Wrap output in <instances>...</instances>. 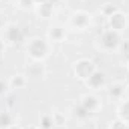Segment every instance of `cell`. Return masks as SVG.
<instances>
[{
  "label": "cell",
  "instance_id": "6da1fadb",
  "mask_svg": "<svg viewBox=\"0 0 129 129\" xmlns=\"http://www.w3.org/2000/svg\"><path fill=\"white\" fill-rule=\"evenodd\" d=\"M48 42L42 38H33L27 44V53L35 62H42L48 56Z\"/></svg>",
  "mask_w": 129,
  "mask_h": 129
},
{
  "label": "cell",
  "instance_id": "7a4b0ae2",
  "mask_svg": "<svg viewBox=\"0 0 129 129\" xmlns=\"http://www.w3.org/2000/svg\"><path fill=\"white\" fill-rule=\"evenodd\" d=\"M95 71H96V64L89 59H80L74 64V72H75L77 78L81 81H87Z\"/></svg>",
  "mask_w": 129,
  "mask_h": 129
},
{
  "label": "cell",
  "instance_id": "3957f363",
  "mask_svg": "<svg viewBox=\"0 0 129 129\" xmlns=\"http://www.w3.org/2000/svg\"><path fill=\"white\" fill-rule=\"evenodd\" d=\"M108 24H110V30H114V32L120 33L128 26V18L120 11H116L114 14H111L108 17Z\"/></svg>",
  "mask_w": 129,
  "mask_h": 129
},
{
  "label": "cell",
  "instance_id": "277c9868",
  "mask_svg": "<svg viewBox=\"0 0 129 129\" xmlns=\"http://www.w3.org/2000/svg\"><path fill=\"white\" fill-rule=\"evenodd\" d=\"M89 24H90V15L87 12H83V11L72 14L69 18V26L74 29H78V30H84Z\"/></svg>",
  "mask_w": 129,
  "mask_h": 129
},
{
  "label": "cell",
  "instance_id": "5b68a950",
  "mask_svg": "<svg viewBox=\"0 0 129 129\" xmlns=\"http://www.w3.org/2000/svg\"><path fill=\"white\" fill-rule=\"evenodd\" d=\"M99 41H101V45L105 50H116L117 45L120 44V36L114 30H108L99 38Z\"/></svg>",
  "mask_w": 129,
  "mask_h": 129
},
{
  "label": "cell",
  "instance_id": "8992f818",
  "mask_svg": "<svg viewBox=\"0 0 129 129\" xmlns=\"http://www.w3.org/2000/svg\"><path fill=\"white\" fill-rule=\"evenodd\" d=\"M81 108L86 111V113H96L98 110L101 108V102L95 95H84L81 98V102H80Z\"/></svg>",
  "mask_w": 129,
  "mask_h": 129
},
{
  "label": "cell",
  "instance_id": "52a82bcc",
  "mask_svg": "<svg viewBox=\"0 0 129 129\" xmlns=\"http://www.w3.org/2000/svg\"><path fill=\"white\" fill-rule=\"evenodd\" d=\"M105 80H107V78H105V74L96 69V71L92 74V77L86 81V84H87V87L92 89V90H101V89L105 87Z\"/></svg>",
  "mask_w": 129,
  "mask_h": 129
},
{
  "label": "cell",
  "instance_id": "ba28073f",
  "mask_svg": "<svg viewBox=\"0 0 129 129\" xmlns=\"http://www.w3.org/2000/svg\"><path fill=\"white\" fill-rule=\"evenodd\" d=\"M26 84H27V77L21 75V74H17V75L11 77V80H9V87L11 89H24Z\"/></svg>",
  "mask_w": 129,
  "mask_h": 129
},
{
  "label": "cell",
  "instance_id": "9c48e42d",
  "mask_svg": "<svg viewBox=\"0 0 129 129\" xmlns=\"http://www.w3.org/2000/svg\"><path fill=\"white\" fill-rule=\"evenodd\" d=\"M20 38H21V33H20V29H18V27L9 26V27L6 29V41H8V42L15 44V42L20 41Z\"/></svg>",
  "mask_w": 129,
  "mask_h": 129
},
{
  "label": "cell",
  "instance_id": "30bf717a",
  "mask_svg": "<svg viewBox=\"0 0 129 129\" xmlns=\"http://www.w3.org/2000/svg\"><path fill=\"white\" fill-rule=\"evenodd\" d=\"M117 116L125 123H129V99H126L125 102L120 104V107L117 108Z\"/></svg>",
  "mask_w": 129,
  "mask_h": 129
},
{
  "label": "cell",
  "instance_id": "8fae6325",
  "mask_svg": "<svg viewBox=\"0 0 129 129\" xmlns=\"http://www.w3.org/2000/svg\"><path fill=\"white\" fill-rule=\"evenodd\" d=\"M48 38L53 42H62L64 39V29L62 27H51L48 32Z\"/></svg>",
  "mask_w": 129,
  "mask_h": 129
},
{
  "label": "cell",
  "instance_id": "7c38bea8",
  "mask_svg": "<svg viewBox=\"0 0 129 129\" xmlns=\"http://www.w3.org/2000/svg\"><path fill=\"white\" fill-rule=\"evenodd\" d=\"M54 125H56L54 114H44V116H41V120H39V129H51Z\"/></svg>",
  "mask_w": 129,
  "mask_h": 129
},
{
  "label": "cell",
  "instance_id": "4fadbf2b",
  "mask_svg": "<svg viewBox=\"0 0 129 129\" xmlns=\"http://www.w3.org/2000/svg\"><path fill=\"white\" fill-rule=\"evenodd\" d=\"M44 66L41 64V62H36L35 64H32L30 68H27V77H32V78H39L44 75Z\"/></svg>",
  "mask_w": 129,
  "mask_h": 129
},
{
  "label": "cell",
  "instance_id": "5bb4252c",
  "mask_svg": "<svg viewBox=\"0 0 129 129\" xmlns=\"http://www.w3.org/2000/svg\"><path fill=\"white\" fill-rule=\"evenodd\" d=\"M38 12H39V15H41L42 18H48V17L53 14V5H51L50 2H47V3H39Z\"/></svg>",
  "mask_w": 129,
  "mask_h": 129
},
{
  "label": "cell",
  "instance_id": "9a60e30c",
  "mask_svg": "<svg viewBox=\"0 0 129 129\" xmlns=\"http://www.w3.org/2000/svg\"><path fill=\"white\" fill-rule=\"evenodd\" d=\"M111 129H128V123H125L123 120L117 119L111 123Z\"/></svg>",
  "mask_w": 129,
  "mask_h": 129
},
{
  "label": "cell",
  "instance_id": "2e32d148",
  "mask_svg": "<svg viewBox=\"0 0 129 129\" xmlns=\"http://www.w3.org/2000/svg\"><path fill=\"white\" fill-rule=\"evenodd\" d=\"M35 3V0H20V5L21 6H30Z\"/></svg>",
  "mask_w": 129,
  "mask_h": 129
},
{
  "label": "cell",
  "instance_id": "e0dca14e",
  "mask_svg": "<svg viewBox=\"0 0 129 129\" xmlns=\"http://www.w3.org/2000/svg\"><path fill=\"white\" fill-rule=\"evenodd\" d=\"M3 50H5V42H3V41L0 39V53H2Z\"/></svg>",
  "mask_w": 129,
  "mask_h": 129
},
{
  "label": "cell",
  "instance_id": "ac0fdd59",
  "mask_svg": "<svg viewBox=\"0 0 129 129\" xmlns=\"http://www.w3.org/2000/svg\"><path fill=\"white\" fill-rule=\"evenodd\" d=\"M125 95H126L128 99H129V86H125Z\"/></svg>",
  "mask_w": 129,
  "mask_h": 129
},
{
  "label": "cell",
  "instance_id": "d6986e66",
  "mask_svg": "<svg viewBox=\"0 0 129 129\" xmlns=\"http://www.w3.org/2000/svg\"><path fill=\"white\" fill-rule=\"evenodd\" d=\"M8 129H21V128H20V126H17V125H11Z\"/></svg>",
  "mask_w": 129,
  "mask_h": 129
},
{
  "label": "cell",
  "instance_id": "ffe728a7",
  "mask_svg": "<svg viewBox=\"0 0 129 129\" xmlns=\"http://www.w3.org/2000/svg\"><path fill=\"white\" fill-rule=\"evenodd\" d=\"M3 89H5V86H3V83L0 81V93H3Z\"/></svg>",
  "mask_w": 129,
  "mask_h": 129
},
{
  "label": "cell",
  "instance_id": "44dd1931",
  "mask_svg": "<svg viewBox=\"0 0 129 129\" xmlns=\"http://www.w3.org/2000/svg\"><path fill=\"white\" fill-rule=\"evenodd\" d=\"M27 129H39V126H30V128H27Z\"/></svg>",
  "mask_w": 129,
  "mask_h": 129
},
{
  "label": "cell",
  "instance_id": "7402d4cb",
  "mask_svg": "<svg viewBox=\"0 0 129 129\" xmlns=\"http://www.w3.org/2000/svg\"><path fill=\"white\" fill-rule=\"evenodd\" d=\"M128 69H129V62H128Z\"/></svg>",
  "mask_w": 129,
  "mask_h": 129
}]
</instances>
